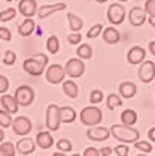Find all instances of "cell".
Returning <instances> with one entry per match:
<instances>
[{
	"label": "cell",
	"mask_w": 155,
	"mask_h": 156,
	"mask_svg": "<svg viewBox=\"0 0 155 156\" xmlns=\"http://www.w3.org/2000/svg\"><path fill=\"white\" fill-rule=\"evenodd\" d=\"M109 133L120 141L122 144H131L140 140V132L134 129L132 126H123V124H113L109 129Z\"/></svg>",
	"instance_id": "cell-1"
},
{
	"label": "cell",
	"mask_w": 155,
	"mask_h": 156,
	"mask_svg": "<svg viewBox=\"0 0 155 156\" xmlns=\"http://www.w3.org/2000/svg\"><path fill=\"white\" fill-rule=\"evenodd\" d=\"M47 62H49L47 56L43 55V53H40V55H37V56H34V58L26 59V61L23 62V68H24V71L29 73L31 76H41L43 71H44V68L47 67Z\"/></svg>",
	"instance_id": "cell-2"
},
{
	"label": "cell",
	"mask_w": 155,
	"mask_h": 156,
	"mask_svg": "<svg viewBox=\"0 0 155 156\" xmlns=\"http://www.w3.org/2000/svg\"><path fill=\"white\" fill-rule=\"evenodd\" d=\"M79 118H81L82 124H85L88 127H93V126L101 124V121L103 120V114L96 105H91V106H87L81 111Z\"/></svg>",
	"instance_id": "cell-3"
},
{
	"label": "cell",
	"mask_w": 155,
	"mask_h": 156,
	"mask_svg": "<svg viewBox=\"0 0 155 156\" xmlns=\"http://www.w3.org/2000/svg\"><path fill=\"white\" fill-rule=\"evenodd\" d=\"M15 102L18 103V106H31L34 99H35V93L31 87L28 85H21L15 90V96H14Z\"/></svg>",
	"instance_id": "cell-4"
},
{
	"label": "cell",
	"mask_w": 155,
	"mask_h": 156,
	"mask_svg": "<svg viewBox=\"0 0 155 156\" xmlns=\"http://www.w3.org/2000/svg\"><path fill=\"white\" fill-rule=\"evenodd\" d=\"M64 71H65V74H67L68 77L78 79V77H81V76L84 74L85 65H84L82 59L73 58V59H68V61H67V64H65V67H64Z\"/></svg>",
	"instance_id": "cell-5"
},
{
	"label": "cell",
	"mask_w": 155,
	"mask_h": 156,
	"mask_svg": "<svg viewBox=\"0 0 155 156\" xmlns=\"http://www.w3.org/2000/svg\"><path fill=\"white\" fill-rule=\"evenodd\" d=\"M12 130H14V133L15 135H18V136H26V135H29V132L32 130V121L28 118V117H24V115H20V117H15L14 120H12Z\"/></svg>",
	"instance_id": "cell-6"
},
{
	"label": "cell",
	"mask_w": 155,
	"mask_h": 156,
	"mask_svg": "<svg viewBox=\"0 0 155 156\" xmlns=\"http://www.w3.org/2000/svg\"><path fill=\"white\" fill-rule=\"evenodd\" d=\"M59 124H61V120H59V106L55 103H50L47 106V111H46V127L49 130H58L59 129Z\"/></svg>",
	"instance_id": "cell-7"
},
{
	"label": "cell",
	"mask_w": 155,
	"mask_h": 156,
	"mask_svg": "<svg viewBox=\"0 0 155 156\" xmlns=\"http://www.w3.org/2000/svg\"><path fill=\"white\" fill-rule=\"evenodd\" d=\"M64 77H65L64 67H61V65H58V64L50 65V67L47 68V71H46V79H47V82L52 83V85L61 83V82L64 80Z\"/></svg>",
	"instance_id": "cell-8"
},
{
	"label": "cell",
	"mask_w": 155,
	"mask_h": 156,
	"mask_svg": "<svg viewBox=\"0 0 155 156\" xmlns=\"http://www.w3.org/2000/svg\"><path fill=\"white\" fill-rule=\"evenodd\" d=\"M138 77L145 83H151L155 79V64L152 61H143L138 68Z\"/></svg>",
	"instance_id": "cell-9"
},
{
	"label": "cell",
	"mask_w": 155,
	"mask_h": 156,
	"mask_svg": "<svg viewBox=\"0 0 155 156\" xmlns=\"http://www.w3.org/2000/svg\"><path fill=\"white\" fill-rule=\"evenodd\" d=\"M125 8L120 5V3H113L109 8H108V12H106V15H108V20H109V23H113V24H120V23H123V20H125Z\"/></svg>",
	"instance_id": "cell-10"
},
{
	"label": "cell",
	"mask_w": 155,
	"mask_h": 156,
	"mask_svg": "<svg viewBox=\"0 0 155 156\" xmlns=\"http://www.w3.org/2000/svg\"><path fill=\"white\" fill-rule=\"evenodd\" d=\"M18 11L23 17L26 18H32L37 11H38V6H37V2L35 0H20L18 3Z\"/></svg>",
	"instance_id": "cell-11"
},
{
	"label": "cell",
	"mask_w": 155,
	"mask_h": 156,
	"mask_svg": "<svg viewBox=\"0 0 155 156\" xmlns=\"http://www.w3.org/2000/svg\"><path fill=\"white\" fill-rule=\"evenodd\" d=\"M145 58H146V50H145L143 47H140V46H134V47H131L129 52H128V55H126L128 62L132 64V65H138V64H142V62L145 61Z\"/></svg>",
	"instance_id": "cell-12"
},
{
	"label": "cell",
	"mask_w": 155,
	"mask_h": 156,
	"mask_svg": "<svg viewBox=\"0 0 155 156\" xmlns=\"http://www.w3.org/2000/svg\"><path fill=\"white\" fill-rule=\"evenodd\" d=\"M109 135H111L109 129H106V127H96V126H93V127H90L87 130V136L91 141H106L109 138Z\"/></svg>",
	"instance_id": "cell-13"
},
{
	"label": "cell",
	"mask_w": 155,
	"mask_h": 156,
	"mask_svg": "<svg viewBox=\"0 0 155 156\" xmlns=\"http://www.w3.org/2000/svg\"><path fill=\"white\" fill-rule=\"evenodd\" d=\"M35 147H37V144H35V141L31 140V138H21V140H18L17 144H15L17 152H20L21 155H24V156L34 153V152H35Z\"/></svg>",
	"instance_id": "cell-14"
},
{
	"label": "cell",
	"mask_w": 155,
	"mask_h": 156,
	"mask_svg": "<svg viewBox=\"0 0 155 156\" xmlns=\"http://www.w3.org/2000/svg\"><path fill=\"white\" fill-rule=\"evenodd\" d=\"M129 21H131V24L132 26H143L145 24V21H146V12H145V9L143 8H132L131 11H129Z\"/></svg>",
	"instance_id": "cell-15"
},
{
	"label": "cell",
	"mask_w": 155,
	"mask_h": 156,
	"mask_svg": "<svg viewBox=\"0 0 155 156\" xmlns=\"http://www.w3.org/2000/svg\"><path fill=\"white\" fill-rule=\"evenodd\" d=\"M0 103L3 106V111H6V112L11 114V115L18 112V103L15 102L14 96H11V94H2Z\"/></svg>",
	"instance_id": "cell-16"
},
{
	"label": "cell",
	"mask_w": 155,
	"mask_h": 156,
	"mask_svg": "<svg viewBox=\"0 0 155 156\" xmlns=\"http://www.w3.org/2000/svg\"><path fill=\"white\" fill-rule=\"evenodd\" d=\"M65 6H67L65 3L43 5V6H40V9L37 11V14H38V17H40V18H47V17H49V15H52V14H55V12H58V11H62Z\"/></svg>",
	"instance_id": "cell-17"
},
{
	"label": "cell",
	"mask_w": 155,
	"mask_h": 156,
	"mask_svg": "<svg viewBox=\"0 0 155 156\" xmlns=\"http://www.w3.org/2000/svg\"><path fill=\"white\" fill-rule=\"evenodd\" d=\"M35 140H37L35 144H37L40 149H43V150H47V149H50L52 146H53V138H52L50 132H47V130L38 132Z\"/></svg>",
	"instance_id": "cell-18"
},
{
	"label": "cell",
	"mask_w": 155,
	"mask_h": 156,
	"mask_svg": "<svg viewBox=\"0 0 155 156\" xmlns=\"http://www.w3.org/2000/svg\"><path fill=\"white\" fill-rule=\"evenodd\" d=\"M102 38L106 44H117L120 41V32L116 27H106L102 32Z\"/></svg>",
	"instance_id": "cell-19"
},
{
	"label": "cell",
	"mask_w": 155,
	"mask_h": 156,
	"mask_svg": "<svg viewBox=\"0 0 155 156\" xmlns=\"http://www.w3.org/2000/svg\"><path fill=\"white\" fill-rule=\"evenodd\" d=\"M119 93H120V97L123 99H132L137 94V87L132 82H122L119 87Z\"/></svg>",
	"instance_id": "cell-20"
},
{
	"label": "cell",
	"mask_w": 155,
	"mask_h": 156,
	"mask_svg": "<svg viewBox=\"0 0 155 156\" xmlns=\"http://www.w3.org/2000/svg\"><path fill=\"white\" fill-rule=\"evenodd\" d=\"M59 120H61V123H65V124L73 123L76 120V111L70 106L59 108Z\"/></svg>",
	"instance_id": "cell-21"
},
{
	"label": "cell",
	"mask_w": 155,
	"mask_h": 156,
	"mask_svg": "<svg viewBox=\"0 0 155 156\" xmlns=\"http://www.w3.org/2000/svg\"><path fill=\"white\" fill-rule=\"evenodd\" d=\"M120 120H122L123 126H134L138 120V115L134 109H125L120 115Z\"/></svg>",
	"instance_id": "cell-22"
},
{
	"label": "cell",
	"mask_w": 155,
	"mask_h": 156,
	"mask_svg": "<svg viewBox=\"0 0 155 156\" xmlns=\"http://www.w3.org/2000/svg\"><path fill=\"white\" fill-rule=\"evenodd\" d=\"M62 91H64V94L68 96L70 99H76V97L79 96V88H78V85H76L73 80H65V82L62 83Z\"/></svg>",
	"instance_id": "cell-23"
},
{
	"label": "cell",
	"mask_w": 155,
	"mask_h": 156,
	"mask_svg": "<svg viewBox=\"0 0 155 156\" xmlns=\"http://www.w3.org/2000/svg\"><path fill=\"white\" fill-rule=\"evenodd\" d=\"M67 18H68L70 30H72L73 34H75V32H79V30L82 29V26H84V21H82V18H81V17H78V15H75V14L68 12V14H67Z\"/></svg>",
	"instance_id": "cell-24"
},
{
	"label": "cell",
	"mask_w": 155,
	"mask_h": 156,
	"mask_svg": "<svg viewBox=\"0 0 155 156\" xmlns=\"http://www.w3.org/2000/svg\"><path fill=\"white\" fill-rule=\"evenodd\" d=\"M34 29H35L34 20H32V18H26V20L18 26V34H20L21 37H29V35L34 32Z\"/></svg>",
	"instance_id": "cell-25"
},
{
	"label": "cell",
	"mask_w": 155,
	"mask_h": 156,
	"mask_svg": "<svg viewBox=\"0 0 155 156\" xmlns=\"http://www.w3.org/2000/svg\"><path fill=\"white\" fill-rule=\"evenodd\" d=\"M76 55L79 59H91L93 56V50L88 44H79L78 50H76Z\"/></svg>",
	"instance_id": "cell-26"
},
{
	"label": "cell",
	"mask_w": 155,
	"mask_h": 156,
	"mask_svg": "<svg viewBox=\"0 0 155 156\" xmlns=\"http://www.w3.org/2000/svg\"><path fill=\"white\" fill-rule=\"evenodd\" d=\"M0 153L2 156H15V146L11 141H5L0 144Z\"/></svg>",
	"instance_id": "cell-27"
},
{
	"label": "cell",
	"mask_w": 155,
	"mask_h": 156,
	"mask_svg": "<svg viewBox=\"0 0 155 156\" xmlns=\"http://www.w3.org/2000/svg\"><path fill=\"white\" fill-rule=\"evenodd\" d=\"M122 105V97L120 96H117V94H109L108 97H106V106H108V109H114V108H117V106H120Z\"/></svg>",
	"instance_id": "cell-28"
},
{
	"label": "cell",
	"mask_w": 155,
	"mask_h": 156,
	"mask_svg": "<svg viewBox=\"0 0 155 156\" xmlns=\"http://www.w3.org/2000/svg\"><path fill=\"white\" fill-rule=\"evenodd\" d=\"M12 124V117H11V114H8L6 111H3V109H0V127H9Z\"/></svg>",
	"instance_id": "cell-29"
},
{
	"label": "cell",
	"mask_w": 155,
	"mask_h": 156,
	"mask_svg": "<svg viewBox=\"0 0 155 156\" xmlns=\"http://www.w3.org/2000/svg\"><path fill=\"white\" fill-rule=\"evenodd\" d=\"M47 50H49L52 55L59 52V41H58V38H56L55 35L49 37V40H47Z\"/></svg>",
	"instance_id": "cell-30"
},
{
	"label": "cell",
	"mask_w": 155,
	"mask_h": 156,
	"mask_svg": "<svg viewBox=\"0 0 155 156\" xmlns=\"http://www.w3.org/2000/svg\"><path fill=\"white\" fill-rule=\"evenodd\" d=\"M134 146H135L137 150H140V152H143V153H146V155L152 152V144H151L149 141H135Z\"/></svg>",
	"instance_id": "cell-31"
},
{
	"label": "cell",
	"mask_w": 155,
	"mask_h": 156,
	"mask_svg": "<svg viewBox=\"0 0 155 156\" xmlns=\"http://www.w3.org/2000/svg\"><path fill=\"white\" fill-rule=\"evenodd\" d=\"M56 147H58V150L59 152H72V143H70V140H65V138H62V140H59L58 143H56Z\"/></svg>",
	"instance_id": "cell-32"
},
{
	"label": "cell",
	"mask_w": 155,
	"mask_h": 156,
	"mask_svg": "<svg viewBox=\"0 0 155 156\" xmlns=\"http://www.w3.org/2000/svg\"><path fill=\"white\" fill-rule=\"evenodd\" d=\"M15 9L14 8H8V9H5V11H2L0 12V21H9V20H12L14 17H15Z\"/></svg>",
	"instance_id": "cell-33"
},
{
	"label": "cell",
	"mask_w": 155,
	"mask_h": 156,
	"mask_svg": "<svg viewBox=\"0 0 155 156\" xmlns=\"http://www.w3.org/2000/svg\"><path fill=\"white\" fill-rule=\"evenodd\" d=\"M103 100V93L101 90H93L91 91V94H90V103L93 105H98L101 103Z\"/></svg>",
	"instance_id": "cell-34"
},
{
	"label": "cell",
	"mask_w": 155,
	"mask_h": 156,
	"mask_svg": "<svg viewBox=\"0 0 155 156\" xmlns=\"http://www.w3.org/2000/svg\"><path fill=\"white\" fill-rule=\"evenodd\" d=\"M15 59H17V55L12 52V50H6L3 55V64L5 65H12L15 64Z\"/></svg>",
	"instance_id": "cell-35"
},
{
	"label": "cell",
	"mask_w": 155,
	"mask_h": 156,
	"mask_svg": "<svg viewBox=\"0 0 155 156\" xmlns=\"http://www.w3.org/2000/svg\"><path fill=\"white\" fill-rule=\"evenodd\" d=\"M103 30V26L102 24H94L88 32H87V38H90V40H93V38H96V37H99L101 35V32Z\"/></svg>",
	"instance_id": "cell-36"
},
{
	"label": "cell",
	"mask_w": 155,
	"mask_h": 156,
	"mask_svg": "<svg viewBox=\"0 0 155 156\" xmlns=\"http://www.w3.org/2000/svg\"><path fill=\"white\" fill-rule=\"evenodd\" d=\"M114 152H116L117 156H128L129 155V149H128L126 144H119V146H116V147H114Z\"/></svg>",
	"instance_id": "cell-37"
},
{
	"label": "cell",
	"mask_w": 155,
	"mask_h": 156,
	"mask_svg": "<svg viewBox=\"0 0 155 156\" xmlns=\"http://www.w3.org/2000/svg\"><path fill=\"white\" fill-rule=\"evenodd\" d=\"M0 40H2V41H6V43L12 40V35H11V30H9L8 27H3V26L0 27Z\"/></svg>",
	"instance_id": "cell-38"
},
{
	"label": "cell",
	"mask_w": 155,
	"mask_h": 156,
	"mask_svg": "<svg viewBox=\"0 0 155 156\" xmlns=\"http://www.w3.org/2000/svg\"><path fill=\"white\" fill-rule=\"evenodd\" d=\"M8 88H9V80H8V77L3 76V74H0V94H6Z\"/></svg>",
	"instance_id": "cell-39"
},
{
	"label": "cell",
	"mask_w": 155,
	"mask_h": 156,
	"mask_svg": "<svg viewBox=\"0 0 155 156\" xmlns=\"http://www.w3.org/2000/svg\"><path fill=\"white\" fill-rule=\"evenodd\" d=\"M145 12L149 15H155V0H146L145 3Z\"/></svg>",
	"instance_id": "cell-40"
},
{
	"label": "cell",
	"mask_w": 155,
	"mask_h": 156,
	"mask_svg": "<svg viewBox=\"0 0 155 156\" xmlns=\"http://www.w3.org/2000/svg\"><path fill=\"white\" fill-rule=\"evenodd\" d=\"M67 40H68V43H70V44H75V46H76V44H79V43H81L82 35H81L79 32H75V34H70Z\"/></svg>",
	"instance_id": "cell-41"
},
{
	"label": "cell",
	"mask_w": 155,
	"mask_h": 156,
	"mask_svg": "<svg viewBox=\"0 0 155 156\" xmlns=\"http://www.w3.org/2000/svg\"><path fill=\"white\" fill-rule=\"evenodd\" d=\"M82 156H101V155H99V150L96 147H87L84 150V155Z\"/></svg>",
	"instance_id": "cell-42"
},
{
	"label": "cell",
	"mask_w": 155,
	"mask_h": 156,
	"mask_svg": "<svg viewBox=\"0 0 155 156\" xmlns=\"http://www.w3.org/2000/svg\"><path fill=\"white\" fill-rule=\"evenodd\" d=\"M111 153H113V149L111 147H103V149L99 150V155L101 156H109Z\"/></svg>",
	"instance_id": "cell-43"
},
{
	"label": "cell",
	"mask_w": 155,
	"mask_h": 156,
	"mask_svg": "<svg viewBox=\"0 0 155 156\" xmlns=\"http://www.w3.org/2000/svg\"><path fill=\"white\" fill-rule=\"evenodd\" d=\"M148 136H149V140H151V141H154L155 143V127H151V129H149Z\"/></svg>",
	"instance_id": "cell-44"
},
{
	"label": "cell",
	"mask_w": 155,
	"mask_h": 156,
	"mask_svg": "<svg viewBox=\"0 0 155 156\" xmlns=\"http://www.w3.org/2000/svg\"><path fill=\"white\" fill-rule=\"evenodd\" d=\"M149 52L152 53V55H155V41L149 43Z\"/></svg>",
	"instance_id": "cell-45"
},
{
	"label": "cell",
	"mask_w": 155,
	"mask_h": 156,
	"mask_svg": "<svg viewBox=\"0 0 155 156\" xmlns=\"http://www.w3.org/2000/svg\"><path fill=\"white\" fill-rule=\"evenodd\" d=\"M149 24L155 27V15H149Z\"/></svg>",
	"instance_id": "cell-46"
},
{
	"label": "cell",
	"mask_w": 155,
	"mask_h": 156,
	"mask_svg": "<svg viewBox=\"0 0 155 156\" xmlns=\"http://www.w3.org/2000/svg\"><path fill=\"white\" fill-rule=\"evenodd\" d=\"M3 138H5V132H3V129L0 127V144H2V141H3Z\"/></svg>",
	"instance_id": "cell-47"
},
{
	"label": "cell",
	"mask_w": 155,
	"mask_h": 156,
	"mask_svg": "<svg viewBox=\"0 0 155 156\" xmlns=\"http://www.w3.org/2000/svg\"><path fill=\"white\" fill-rule=\"evenodd\" d=\"M52 156H65V153H62V152H56V153H53Z\"/></svg>",
	"instance_id": "cell-48"
},
{
	"label": "cell",
	"mask_w": 155,
	"mask_h": 156,
	"mask_svg": "<svg viewBox=\"0 0 155 156\" xmlns=\"http://www.w3.org/2000/svg\"><path fill=\"white\" fill-rule=\"evenodd\" d=\"M98 3H105V2H108V0H96Z\"/></svg>",
	"instance_id": "cell-49"
},
{
	"label": "cell",
	"mask_w": 155,
	"mask_h": 156,
	"mask_svg": "<svg viewBox=\"0 0 155 156\" xmlns=\"http://www.w3.org/2000/svg\"><path fill=\"white\" fill-rule=\"evenodd\" d=\"M137 156H148L146 153H140V155H137Z\"/></svg>",
	"instance_id": "cell-50"
},
{
	"label": "cell",
	"mask_w": 155,
	"mask_h": 156,
	"mask_svg": "<svg viewBox=\"0 0 155 156\" xmlns=\"http://www.w3.org/2000/svg\"><path fill=\"white\" fill-rule=\"evenodd\" d=\"M119 2H128V0H119Z\"/></svg>",
	"instance_id": "cell-51"
},
{
	"label": "cell",
	"mask_w": 155,
	"mask_h": 156,
	"mask_svg": "<svg viewBox=\"0 0 155 156\" xmlns=\"http://www.w3.org/2000/svg\"><path fill=\"white\" fill-rule=\"evenodd\" d=\"M72 156H81V155H78V153H76V155H72Z\"/></svg>",
	"instance_id": "cell-52"
},
{
	"label": "cell",
	"mask_w": 155,
	"mask_h": 156,
	"mask_svg": "<svg viewBox=\"0 0 155 156\" xmlns=\"http://www.w3.org/2000/svg\"><path fill=\"white\" fill-rule=\"evenodd\" d=\"M6 2H14V0H6Z\"/></svg>",
	"instance_id": "cell-53"
}]
</instances>
